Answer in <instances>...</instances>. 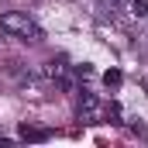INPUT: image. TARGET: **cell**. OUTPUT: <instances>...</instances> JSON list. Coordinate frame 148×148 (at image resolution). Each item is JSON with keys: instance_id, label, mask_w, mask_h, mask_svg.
Wrapping results in <instances>:
<instances>
[{"instance_id": "cell-3", "label": "cell", "mask_w": 148, "mask_h": 148, "mask_svg": "<svg viewBox=\"0 0 148 148\" xmlns=\"http://www.w3.org/2000/svg\"><path fill=\"white\" fill-rule=\"evenodd\" d=\"M21 138H24V141H45L48 131H45V127H31V124H21Z\"/></svg>"}, {"instance_id": "cell-6", "label": "cell", "mask_w": 148, "mask_h": 148, "mask_svg": "<svg viewBox=\"0 0 148 148\" xmlns=\"http://www.w3.org/2000/svg\"><path fill=\"white\" fill-rule=\"evenodd\" d=\"M131 10L138 17H148V0H131Z\"/></svg>"}, {"instance_id": "cell-1", "label": "cell", "mask_w": 148, "mask_h": 148, "mask_svg": "<svg viewBox=\"0 0 148 148\" xmlns=\"http://www.w3.org/2000/svg\"><path fill=\"white\" fill-rule=\"evenodd\" d=\"M0 28H3L7 35H14V38H31V41L41 38V28H38L28 14H17V10H7V14L0 17Z\"/></svg>"}, {"instance_id": "cell-4", "label": "cell", "mask_w": 148, "mask_h": 148, "mask_svg": "<svg viewBox=\"0 0 148 148\" xmlns=\"http://www.w3.org/2000/svg\"><path fill=\"white\" fill-rule=\"evenodd\" d=\"M103 121L107 124H124L121 121V103H103Z\"/></svg>"}, {"instance_id": "cell-8", "label": "cell", "mask_w": 148, "mask_h": 148, "mask_svg": "<svg viewBox=\"0 0 148 148\" xmlns=\"http://www.w3.org/2000/svg\"><path fill=\"white\" fill-rule=\"evenodd\" d=\"M7 141H10V138H3V134H0V145H7Z\"/></svg>"}, {"instance_id": "cell-2", "label": "cell", "mask_w": 148, "mask_h": 148, "mask_svg": "<svg viewBox=\"0 0 148 148\" xmlns=\"http://www.w3.org/2000/svg\"><path fill=\"white\" fill-rule=\"evenodd\" d=\"M76 117L83 121V124H100L103 121V103L93 97V93H79V100H76Z\"/></svg>"}, {"instance_id": "cell-5", "label": "cell", "mask_w": 148, "mask_h": 148, "mask_svg": "<svg viewBox=\"0 0 148 148\" xmlns=\"http://www.w3.org/2000/svg\"><path fill=\"white\" fill-rule=\"evenodd\" d=\"M121 79H124V76H121V69H110V73H103V83H107V86H121Z\"/></svg>"}, {"instance_id": "cell-7", "label": "cell", "mask_w": 148, "mask_h": 148, "mask_svg": "<svg viewBox=\"0 0 148 148\" xmlns=\"http://www.w3.org/2000/svg\"><path fill=\"white\" fill-rule=\"evenodd\" d=\"M107 3H110V10H114V7H117V3H121V0H107Z\"/></svg>"}]
</instances>
